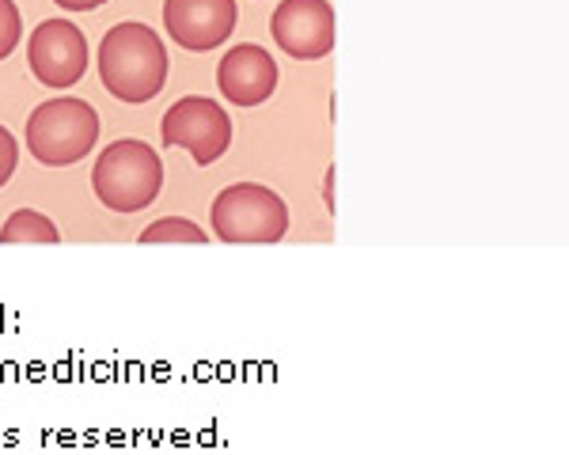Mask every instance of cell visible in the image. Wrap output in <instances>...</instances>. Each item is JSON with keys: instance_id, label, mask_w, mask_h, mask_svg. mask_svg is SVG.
I'll list each match as a JSON object with an SVG mask.
<instances>
[{"instance_id": "6da1fadb", "label": "cell", "mask_w": 569, "mask_h": 455, "mask_svg": "<svg viewBox=\"0 0 569 455\" xmlns=\"http://www.w3.org/2000/svg\"><path fill=\"white\" fill-rule=\"evenodd\" d=\"M99 80L118 103H152L168 84V46L144 23H118L99 42Z\"/></svg>"}, {"instance_id": "7a4b0ae2", "label": "cell", "mask_w": 569, "mask_h": 455, "mask_svg": "<svg viewBox=\"0 0 569 455\" xmlns=\"http://www.w3.org/2000/svg\"><path fill=\"white\" fill-rule=\"evenodd\" d=\"M91 186H96V198L110 213H141L160 198L163 163L144 141L122 136V141L107 144L103 156L96 160Z\"/></svg>"}, {"instance_id": "3957f363", "label": "cell", "mask_w": 569, "mask_h": 455, "mask_svg": "<svg viewBox=\"0 0 569 455\" xmlns=\"http://www.w3.org/2000/svg\"><path fill=\"white\" fill-rule=\"evenodd\" d=\"M99 141L96 107L77 95H58L34 107L27 118V149L46 168H69L84 160Z\"/></svg>"}, {"instance_id": "277c9868", "label": "cell", "mask_w": 569, "mask_h": 455, "mask_svg": "<svg viewBox=\"0 0 569 455\" xmlns=\"http://www.w3.org/2000/svg\"><path fill=\"white\" fill-rule=\"evenodd\" d=\"M209 216L220 243H281L289 232V205L262 182L224 186Z\"/></svg>"}, {"instance_id": "5b68a950", "label": "cell", "mask_w": 569, "mask_h": 455, "mask_svg": "<svg viewBox=\"0 0 569 455\" xmlns=\"http://www.w3.org/2000/svg\"><path fill=\"white\" fill-rule=\"evenodd\" d=\"M160 136L168 149H187L194 163L209 168L232 144V118L209 95H187L168 107L160 122Z\"/></svg>"}, {"instance_id": "8992f818", "label": "cell", "mask_w": 569, "mask_h": 455, "mask_svg": "<svg viewBox=\"0 0 569 455\" xmlns=\"http://www.w3.org/2000/svg\"><path fill=\"white\" fill-rule=\"evenodd\" d=\"M27 65L34 80L53 91L72 88L84 80L88 72V39L77 23L69 20H46L34 27L27 39Z\"/></svg>"}, {"instance_id": "52a82bcc", "label": "cell", "mask_w": 569, "mask_h": 455, "mask_svg": "<svg viewBox=\"0 0 569 455\" xmlns=\"http://www.w3.org/2000/svg\"><path fill=\"white\" fill-rule=\"evenodd\" d=\"M270 34L297 61L327 58L335 50V8L330 0H281L270 16Z\"/></svg>"}, {"instance_id": "ba28073f", "label": "cell", "mask_w": 569, "mask_h": 455, "mask_svg": "<svg viewBox=\"0 0 569 455\" xmlns=\"http://www.w3.org/2000/svg\"><path fill=\"white\" fill-rule=\"evenodd\" d=\"M236 20H240L236 0H163V27L182 50H217L232 39Z\"/></svg>"}, {"instance_id": "9c48e42d", "label": "cell", "mask_w": 569, "mask_h": 455, "mask_svg": "<svg viewBox=\"0 0 569 455\" xmlns=\"http://www.w3.org/2000/svg\"><path fill=\"white\" fill-rule=\"evenodd\" d=\"M217 88L232 107H262L278 88V61L254 42H240L220 58Z\"/></svg>"}, {"instance_id": "30bf717a", "label": "cell", "mask_w": 569, "mask_h": 455, "mask_svg": "<svg viewBox=\"0 0 569 455\" xmlns=\"http://www.w3.org/2000/svg\"><path fill=\"white\" fill-rule=\"evenodd\" d=\"M58 240H61L58 224L50 216H42L39 209H16L4 221V228H0V243H34V247L50 243L53 247Z\"/></svg>"}, {"instance_id": "8fae6325", "label": "cell", "mask_w": 569, "mask_h": 455, "mask_svg": "<svg viewBox=\"0 0 569 455\" xmlns=\"http://www.w3.org/2000/svg\"><path fill=\"white\" fill-rule=\"evenodd\" d=\"M152 243H187V247H206L209 235L201 232V224L187 221V216H160V221L141 232V247H152Z\"/></svg>"}, {"instance_id": "7c38bea8", "label": "cell", "mask_w": 569, "mask_h": 455, "mask_svg": "<svg viewBox=\"0 0 569 455\" xmlns=\"http://www.w3.org/2000/svg\"><path fill=\"white\" fill-rule=\"evenodd\" d=\"M20 34H23L20 4H16V0H0V61L20 46Z\"/></svg>"}, {"instance_id": "4fadbf2b", "label": "cell", "mask_w": 569, "mask_h": 455, "mask_svg": "<svg viewBox=\"0 0 569 455\" xmlns=\"http://www.w3.org/2000/svg\"><path fill=\"white\" fill-rule=\"evenodd\" d=\"M16 163H20V144H16V136L0 125V190H4L8 179L16 175Z\"/></svg>"}, {"instance_id": "5bb4252c", "label": "cell", "mask_w": 569, "mask_h": 455, "mask_svg": "<svg viewBox=\"0 0 569 455\" xmlns=\"http://www.w3.org/2000/svg\"><path fill=\"white\" fill-rule=\"evenodd\" d=\"M58 8H66V12H96V8H103L107 0H53Z\"/></svg>"}, {"instance_id": "9a60e30c", "label": "cell", "mask_w": 569, "mask_h": 455, "mask_svg": "<svg viewBox=\"0 0 569 455\" xmlns=\"http://www.w3.org/2000/svg\"><path fill=\"white\" fill-rule=\"evenodd\" d=\"M335 175H338V168L330 163L327 168V186H323V194H327V209H335Z\"/></svg>"}]
</instances>
